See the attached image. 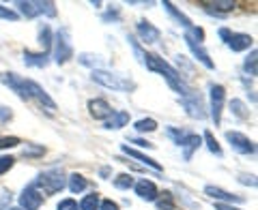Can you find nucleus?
Listing matches in <instances>:
<instances>
[{
	"label": "nucleus",
	"instance_id": "41",
	"mask_svg": "<svg viewBox=\"0 0 258 210\" xmlns=\"http://www.w3.org/2000/svg\"><path fill=\"white\" fill-rule=\"evenodd\" d=\"M11 118H13L11 108H5V105H0V123H9Z\"/></svg>",
	"mask_w": 258,
	"mask_h": 210
},
{
	"label": "nucleus",
	"instance_id": "32",
	"mask_svg": "<svg viewBox=\"0 0 258 210\" xmlns=\"http://www.w3.org/2000/svg\"><path fill=\"white\" fill-rule=\"evenodd\" d=\"M134 184H136V182H134V178H132L129 174H118L116 178H114V187H116V189H132Z\"/></svg>",
	"mask_w": 258,
	"mask_h": 210
},
{
	"label": "nucleus",
	"instance_id": "44",
	"mask_svg": "<svg viewBox=\"0 0 258 210\" xmlns=\"http://www.w3.org/2000/svg\"><path fill=\"white\" fill-rule=\"evenodd\" d=\"M215 210H241V208L230 206V204H220V201H217V204H215Z\"/></svg>",
	"mask_w": 258,
	"mask_h": 210
},
{
	"label": "nucleus",
	"instance_id": "39",
	"mask_svg": "<svg viewBox=\"0 0 258 210\" xmlns=\"http://www.w3.org/2000/svg\"><path fill=\"white\" fill-rule=\"evenodd\" d=\"M58 210H80V206H78V201H74V199H62L58 204Z\"/></svg>",
	"mask_w": 258,
	"mask_h": 210
},
{
	"label": "nucleus",
	"instance_id": "40",
	"mask_svg": "<svg viewBox=\"0 0 258 210\" xmlns=\"http://www.w3.org/2000/svg\"><path fill=\"white\" fill-rule=\"evenodd\" d=\"M166 133H168V137H172V140H174V144H176V146H179V144H181V140H183V137H185V133H183V131H176V129H172V127H170V129H168V131H166Z\"/></svg>",
	"mask_w": 258,
	"mask_h": 210
},
{
	"label": "nucleus",
	"instance_id": "15",
	"mask_svg": "<svg viewBox=\"0 0 258 210\" xmlns=\"http://www.w3.org/2000/svg\"><path fill=\"white\" fill-rule=\"evenodd\" d=\"M200 144H203V137L200 135H194V133H185V137L181 140L179 146L183 148V159L185 161H191L194 152H196L200 148Z\"/></svg>",
	"mask_w": 258,
	"mask_h": 210
},
{
	"label": "nucleus",
	"instance_id": "14",
	"mask_svg": "<svg viewBox=\"0 0 258 210\" xmlns=\"http://www.w3.org/2000/svg\"><path fill=\"white\" fill-rule=\"evenodd\" d=\"M136 32H138V37L142 39L144 43H157L159 37H161L159 28H155V26H153L151 22H147V20H140L138 24H136Z\"/></svg>",
	"mask_w": 258,
	"mask_h": 210
},
{
	"label": "nucleus",
	"instance_id": "16",
	"mask_svg": "<svg viewBox=\"0 0 258 210\" xmlns=\"http://www.w3.org/2000/svg\"><path fill=\"white\" fill-rule=\"evenodd\" d=\"M134 189H136V195H140V199L144 201H155L157 199V187H155V182H151V180H138L134 184Z\"/></svg>",
	"mask_w": 258,
	"mask_h": 210
},
{
	"label": "nucleus",
	"instance_id": "43",
	"mask_svg": "<svg viewBox=\"0 0 258 210\" xmlns=\"http://www.w3.org/2000/svg\"><path fill=\"white\" fill-rule=\"evenodd\" d=\"M132 144H138V146H142V148H155V144L147 142V140H132Z\"/></svg>",
	"mask_w": 258,
	"mask_h": 210
},
{
	"label": "nucleus",
	"instance_id": "8",
	"mask_svg": "<svg viewBox=\"0 0 258 210\" xmlns=\"http://www.w3.org/2000/svg\"><path fill=\"white\" fill-rule=\"evenodd\" d=\"M226 140H228L230 146L235 148L237 152H241V155H254L256 152V144L249 140L247 135L239 133V131H228L226 133Z\"/></svg>",
	"mask_w": 258,
	"mask_h": 210
},
{
	"label": "nucleus",
	"instance_id": "38",
	"mask_svg": "<svg viewBox=\"0 0 258 210\" xmlns=\"http://www.w3.org/2000/svg\"><path fill=\"white\" fill-rule=\"evenodd\" d=\"M239 182L249 184V187H256V176L254 174H239Z\"/></svg>",
	"mask_w": 258,
	"mask_h": 210
},
{
	"label": "nucleus",
	"instance_id": "29",
	"mask_svg": "<svg viewBox=\"0 0 258 210\" xmlns=\"http://www.w3.org/2000/svg\"><path fill=\"white\" fill-rule=\"evenodd\" d=\"M134 127H136V131H140V133H153L157 129V123L153 118H142Z\"/></svg>",
	"mask_w": 258,
	"mask_h": 210
},
{
	"label": "nucleus",
	"instance_id": "24",
	"mask_svg": "<svg viewBox=\"0 0 258 210\" xmlns=\"http://www.w3.org/2000/svg\"><path fill=\"white\" fill-rule=\"evenodd\" d=\"M164 7H166V11H168V13H170V15H172V18H174L176 22H179V24H181V26H183V28H187V30H189V28L194 26V24H191V20L187 18V15H183L181 11H176V7H174L172 3H164Z\"/></svg>",
	"mask_w": 258,
	"mask_h": 210
},
{
	"label": "nucleus",
	"instance_id": "35",
	"mask_svg": "<svg viewBox=\"0 0 258 210\" xmlns=\"http://www.w3.org/2000/svg\"><path fill=\"white\" fill-rule=\"evenodd\" d=\"M20 137H13V135H5V137H0V150H5V148H15V146H20Z\"/></svg>",
	"mask_w": 258,
	"mask_h": 210
},
{
	"label": "nucleus",
	"instance_id": "42",
	"mask_svg": "<svg viewBox=\"0 0 258 210\" xmlns=\"http://www.w3.org/2000/svg\"><path fill=\"white\" fill-rule=\"evenodd\" d=\"M99 210H118V204L116 201H112V199H103L99 204Z\"/></svg>",
	"mask_w": 258,
	"mask_h": 210
},
{
	"label": "nucleus",
	"instance_id": "33",
	"mask_svg": "<svg viewBox=\"0 0 258 210\" xmlns=\"http://www.w3.org/2000/svg\"><path fill=\"white\" fill-rule=\"evenodd\" d=\"M155 204H157V208H159V210H174V208H176V206H174V199H172L170 193H164V197L155 199Z\"/></svg>",
	"mask_w": 258,
	"mask_h": 210
},
{
	"label": "nucleus",
	"instance_id": "45",
	"mask_svg": "<svg viewBox=\"0 0 258 210\" xmlns=\"http://www.w3.org/2000/svg\"><path fill=\"white\" fill-rule=\"evenodd\" d=\"M230 35H232V32H230L228 28H222V30H220V37L224 39V41H228V39H230Z\"/></svg>",
	"mask_w": 258,
	"mask_h": 210
},
{
	"label": "nucleus",
	"instance_id": "27",
	"mask_svg": "<svg viewBox=\"0 0 258 210\" xmlns=\"http://www.w3.org/2000/svg\"><path fill=\"white\" fill-rule=\"evenodd\" d=\"M99 193H91V195H86L82 201H80V210H99Z\"/></svg>",
	"mask_w": 258,
	"mask_h": 210
},
{
	"label": "nucleus",
	"instance_id": "37",
	"mask_svg": "<svg viewBox=\"0 0 258 210\" xmlns=\"http://www.w3.org/2000/svg\"><path fill=\"white\" fill-rule=\"evenodd\" d=\"M0 18H3V20H11V22H15V20L20 18V15L15 13L13 9H7V7L0 5Z\"/></svg>",
	"mask_w": 258,
	"mask_h": 210
},
{
	"label": "nucleus",
	"instance_id": "47",
	"mask_svg": "<svg viewBox=\"0 0 258 210\" xmlns=\"http://www.w3.org/2000/svg\"><path fill=\"white\" fill-rule=\"evenodd\" d=\"M7 210H22V208H7Z\"/></svg>",
	"mask_w": 258,
	"mask_h": 210
},
{
	"label": "nucleus",
	"instance_id": "20",
	"mask_svg": "<svg viewBox=\"0 0 258 210\" xmlns=\"http://www.w3.org/2000/svg\"><path fill=\"white\" fill-rule=\"evenodd\" d=\"M203 7L209 13H228L235 9L237 3H232V0H207V3H203Z\"/></svg>",
	"mask_w": 258,
	"mask_h": 210
},
{
	"label": "nucleus",
	"instance_id": "19",
	"mask_svg": "<svg viewBox=\"0 0 258 210\" xmlns=\"http://www.w3.org/2000/svg\"><path fill=\"white\" fill-rule=\"evenodd\" d=\"M181 105L185 108V112L191 116V118H198V120H203L207 114H205V110H203V105H200V99H196L194 94L189 96H183L181 99Z\"/></svg>",
	"mask_w": 258,
	"mask_h": 210
},
{
	"label": "nucleus",
	"instance_id": "6",
	"mask_svg": "<svg viewBox=\"0 0 258 210\" xmlns=\"http://www.w3.org/2000/svg\"><path fill=\"white\" fill-rule=\"evenodd\" d=\"M224 101H226V90L220 84L209 86V103H211V118L215 125L222 123V112H224Z\"/></svg>",
	"mask_w": 258,
	"mask_h": 210
},
{
	"label": "nucleus",
	"instance_id": "2",
	"mask_svg": "<svg viewBox=\"0 0 258 210\" xmlns=\"http://www.w3.org/2000/svg\"><path fill=\"white\" fill-rule=\"evenodd\" d=\"M93 82H97L103 88H110V90H120V92H132L136 90V82L129 79L120 73H112L106 69H93Z\"/></svg>",
	"mask_w": 258,
	"mask_h": 210
},
{
	"label": "nucleus",
	"instance_id": "34",
	"mask_svg": "<svg viewBox=\"0 0 258 210\" xmlns=\"http://www.w3.org/2000/svg\"><path fill=\"white\" fill-rule=\"evenodd\" d=\"M78 60L86 64V67H97V64H101V56H93V54H80Z\"/></svg>",
	"mask_w": 258,
	"mask_h": 210
},
{
	"label": "nucleus",
	"instance_id": "13",
	"mask_svg": "<svg viewBox=\"0 0 258 210\" xmlns=\"http://www.w3.org/2000/svg\"><path fill=\"white\" fill-rule=\"evenodd\" d=\"M88 112H91V116L95 120H106L114 114V110H112V105L106 101V99H93V101H88Z\"/></svg>",
	"mask_w": 258,
	"mask_h": 210
},
{
	"label": "nucleus",
	"instance_id": "9",
	"mask_svg": "<svg viewBox=\"0 0 258 210\" xmlns=\"http://www.w3.org/2000/svg\"><path fill=\"white\" fill-rule=\"evenodd\" d=\"M185 43H187V47H189V52L194 54V58H196L198 62H203L207 69H215V62L211 60V56H209V52L205 50L203 47V43H198L196 39H194L191 35H187V32H185Z\"/></svg>",
	"mask_w": 258,
	"mask_h": 210
},
{
	"label": "nucleus",
	"instance_id": "3",
	"mask_svg": "<svg viewBox=\"0 0 258 210\" xmlns=\"http://www.w3.org/2000/svg\"><path fill=\"white\" fill-rule=\"evenodd\" d=\"M32 187L41 193V195H54V193H60L67 187V178H64V174L60 169H47V172L37 176Z\"/></svg>",
	"mask_w": 258,
	"mask_h": 210
},
{
	"label": "nucleus",
	"instance_id": "25",
	"mask_svg": "<svg viewBox=\"0 0 258 210\" xmlns=\"http://www.w3.org/2000/svg\"><path fill=\"white\" fill-rule=\"evenodd\" d=\"M52 39H54L52 37V28L47 26V24H43V26L39 28V43H41V47H43V54L52 47Z\"/></svg>",
	"mask_w": 258,
	"mask_h": 210
},
{
	"label": "nucleus",
	"instance_id": "4",
	"mask_svg": "<svg viewBox=\"0 0 258 210\" xmlns=\"http://www.w3.org/2000/svg\"><path fill=\"white\" fill-rule=\"evenodd\" d=\"M52 45H54V60L58 64H67L74 58V45H71V37L67 28H60L56 32V37L52 39Z\"/></svg>",
	"mask_w": 258,
	"mask_h": 210
},
{
	"label": "nucleus",
	"instance_id": "17",
	"mask_svg": "<svg viewBox=\"0 0 258 210\" xmlns=\"http://www.w3.org/2000/svg\"><path fill=\"white\" fill-rule=\"evenodd\" d=\"M252 43H254V39L249 35H243V32H232L230 39L226 41V45H228L232 52H245L252 47Z\"/></svg>",
	"mask_w": 258,
	"mask_h": 210
},
{
	"label": "nucleus",
	"instance_id": "23",
	"mask_svg": "<svg viewBox=\"0 0 258 210\" xmlns=\"http://www.w3.org/2000/svg\"><path fill=\"white\" fill-rule=\"evenodd\" d=\"M67 187L71 193H82L86 187H88V182L82 174H71L69 178H67Z\"/></svg>",
	"mask_w": 258,
	"mask_h": 210
},
{
	"label": "nucleus",
	"instance_id": "36",
	"mask_svg": "<svg viewBox=\"0 0 258 210\" xmlns=\"http://www.w3.org/2000/svg\"><path fill=\"white\" fill-rule=\"evenodd\" d=\"M13 165H15V157H11V155H5V157H0V176L9 172V169H11Z\"/></svg>",
	"mask_w": 258,
	"mask_h": 210
},
{
	"label": "nucleus",
	"instance_id": "26",
	"mask_svg": "<svg viewBox=\"0 0 258 210\" xmlns=\"http://www.w3.org/2000/svg\"><path fill=\"white\" fill-rule=\"evenodd\" d=\"M230 112H232V114H235L237 118H241V120H245V118L249 116L247 105L241 101V99H232V101H230Z\"/></svg>",
	"mask_w": 258,
	"mask_h": 210
},
{
	"label": "nucleus",
	"instance_id": "1",
	"mask_svg": "<svg viewBox=\"0 0 258 210\" xmlns=\"http://www.w3.org/2000/svg\"><path fill=\"white\" fill-rule=\"evenodd\" d=\"M142 64H144V67H147L149 71H153V73L164 75V77H166V82L170 84L172 90H176V92L181 94V99H183V96H189V94H191V90L187 88V84L183 82L181 73L172 67V64H168L164 58H159V56H155V54H147V52H144Z\"/></svg>",
	"mask_w": 258,
	"mask_h": 210
},
{
	"label": "nucleus",
	"instance_id": "31",
	"mask_svg": "<svg viewBox=\"0 0 258 210\" xmlns=\"http://www.w3.org/2000/svg\"><path fill=\"white\" fill-rule=\"evenodd\" d=\"M45 155V148L43 146H35V144H26V146L22 148V157H41Z\"/></svg>",
	"mask_w": 258,
	"mask_h": 210
},
{
	"label": "nucleus",
	"instance_id": "22",
	"mask_svg": "<svg viewBox=\"0 0 258 210\" xmlns=\"http://www.w3.org/2000/svg\"><path fill=\"white\" fill-rule=\"evenodd\" d=\"M24 62L28 64V67H47V54H35V52H24Z\"/></svg>",
	"mask_w": 258,
	"mask_h": 210
},
{
	"label": "nucleus",
	"instance_id": "21",
	"mask_svg": "<svg viewBox=\"0 0 258 210\" xmlns=\"http://www.w3.org/2000/svg\"><path fill=\"white\" fill-rule=\"evenodd\" d=\"M127 123H129V114H127V112H114V114H112L106 123H103V127H106V129H123Z\"/></svg>",
	"mask_w": 258,
	"mask_h": 210
},
{
	"label": "nucleus",
	"instance_id": "28",
	"mask_svg": "<svg viewBox=\"0 0 258 210\" xmlns=\"http://www.w3.org/2000/svg\"><path fill=\"white\" fill-rule=\"evenodd\" d=\"M256 58H258V52H256V50H252V52H249V56L245 58V62H243V69H245V73H247L249 77H256V73H258Z\"/></svg>",
	"mask_w": 258,
	"mask_h": 210
},
{
	"label": "nucleus",
	"instance_id": "46",
	"mask_svg": "<svg viewBox=\"0 0 258 210\" xmlns=\"http://www.w3.org/2000/svg\"><path fill=\"white\" fill-rule=\"evenodd\" d=\"M108 174H110V167H101V176H103V178H106Z\"/></svg>",
	"mask_w": 258,
	"mask_h": 210
},
{
	"label": "nucleus",
	"instance_id": "12",
	"mask_svg": "<svg viewBox=\"0 0 258 210\" xmlns=\"http://www.w3.org/2000/svg\"><path fill=\"white\" fill-rule=\"evenodd\" d=\"M41 204H43V195L35 187H32V184L22 191V195H20L22 210H39V208H41Z\"/></svg>",
	"mask_w": 258,
	"mask_h": 210
},
{
	"label": "nucleus",
	"instance_id": "10",
	"mask_svg": "<svg viewBox=\"0 0 258 210\" xmlns=\"http://www.w3.org/2000/svg\"><path fill=\"white\" fill-rule=\"evenodd\" d=\"M205 195H209L211 199H217L220 204H241V201H245L243 195H237V193H228L220 187H213V184H207L205 187Z\"/></svg>",
	"mask_w": 258,
	"mask_h": 210
},
{
	"label": "nucleus",
	"instance_id": "30",
	"mask_svg": "<svg viewBox=\"0 0 258 210\" xmlns=\"http://www.w3.org/2000/svg\"><path fill=\"white\" fill-rule=\"evenodd\" d=\"M203 140L207 142V148L213 152V155H217V157H222V146L217 144V140L213 137V133L211 131H205V135H203Z\"/></svg>",
	"mask_w": 258,
	"mask_h": 210
},
{
	"label": "nucleus",
	"instance_id": "7",
	"mask_svg": "<svg viewBox=\"0 0 258 210\" xmlns=\"http://www.w3.org/2000/svg\"><path fill=\"white\" fill-rule=\"evenodd\" d=\"M0 84H5L7 88H11V90L20 96L22 101H30V94H28V86H26V79L20 77L18 73H9V71H5V73H0Z\"/></svg>",
	"mask_w": 258,
	"mask_h": 210
},
{
	"label": "nucleus",
	"instance_id": "11",
	"mask_svg": "<svg viewBox=\"0 0 258 210\" xmlns=\"http://www.w3.org/2000/svg\"><path fill=\"white\" fill-rule=\"evenodd\" d=\"M26 86H28V94H30V99H35L39 105H43V108H47L50 112L56 110V103L52 101V96L47 94L41 86H39L37 82H32V79H26Z\"/></svg>",
	"mask_w": 258,
	"mask_h": 210
},
{
	"label": "nucleus",
	"instance_id": "5",
	"mask_svg": "<svg viewBox=\"0 0 258 210\" xmlns=\"http://www.w3.org/2000/svg\"><path fill=\"white\" fill-rule=\"evenodd\" d=\"M15 7H18L20 13L28 20L37 18V15H47V18H54L56 15L54 3H43V0H28V3L20 0V3H15Z\"/></svg>",
	"mask_w": 258,
	"mask_h": 210
},
{
	"label": "nucleus",
	"instance_id": "18",
	"mask_svg": "<svg viewBox=\"0 0 258 210\" xmlns=\"http://www.w3.org/2000/svg\"><path fill=\"white\" fill-rule=\"evenodd\" d=\"M120 150H123L127 157H132V159H138L142 165H147V167H151V169H155V172H164V167H161V165L157 163L155 159H151V157H147V155H142L140 150H136V148H129V146H125V144H123V146H120Z\"/></svg>",
	"mask_w": 258,
	"mask_h": 210
}]
</instances>
